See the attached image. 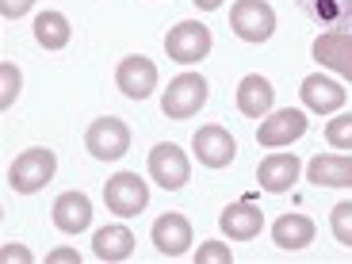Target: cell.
Here are the masks:
<instances>
[{
	"mask_svg": "<svg viewBox=\"0 0 352 264\" xmlns=\"http://www.w3.org/2000/svg\"><path fill=\"white\" fill-rule=\"evenodd\" d=\"M318 226L307 219V214H280L272 222V241L280 249H307L314 241Z\"/></svg>",
	"mask_w": 352,
	"mask_h": 264,
	"instance_id": "obj_19",
	"label": "cell"
},
{
	"mask_svg": "<svg viewBox=\"0 0 352 264\" xmlns=\"http://www.w3.org/2000/svg\"><path fill=\"white\" fill-rule=\"evenodd\" d=\"M329 230H333V238L337 245H349L352 249V203H337L333 214H329Z\"/></svg>",
	"mask_w": 352,
	"mask_h": 264,
	"instance_id": "obj_23",
	"label": "cell"
},
{
	"mask_svg": "<svg viewBox=\"0 0 352 264\" xmlns=\"http://www.w3.org/2000/svg\"><path fill=\"white\" fill-rule=\"evenodd\" d=\"M302 134H307V111L283 107V111L264 115L261 131H256V142H261L264 150H283V146H291V142H299Z\"/></svg>",
	"mask_w": 352,
	"mask_h": 264,
	"instance_id": "obj_8",
	"label": "cell"
},
{
	"mask_svg": "<svg viewBox=\"0 0 352 264\" xmlns=\"http://www.w3.org/2000/svg\"><path fill=\"white\" fill-rule=\"evenodd\" d=\"M92 253H96V261H126V256L134 253V234L126 226L96 230V238H92Z\"/></svg>",
	"mask_w": 352,
	"mask_h": 264,
	"instance_id": "obj_20",
	"label": "cell"
},
{
	"mask_svg": "<svg viewBox=\"0 0 352 264\" xmlns=\"http://www.w3.org/2000/svg\"><path fill=\"white\" fill-rule=\"evenodd\" d=\"M299 96H302V104L310 107V111H318V115H337L344 107V92L337 80H329V77H322V73H310L307 80L299 85Z\"/></svg>",
	"mask_w": 352,
	"mask_h": 264,
	"instance_id": "obj_14",
	"label": "cell"
},
{
	"mask_svg": "<svg viewBox=\"0 0 352 264\" xmlns=\"http://www.w3.org/2000/svg\"><path fill=\"white\" fill-rule=\"evenodd\" d=\"M58 173V157H54L46 146H35V150H23L8 168V188L19 195H35L38 188H46Z\"/></svg>",
	"mask_w": 352,
	"mask_h": 264,
	"instance_id": "obj_2",
	"label": "cell"
},
{
	"mask_svg": "<svg viewBox=\"0 0 352 264\" xmlns=\"http://www.w3.org/2000/svg\"><path fill=\"white\" fill-rule=\"evenodd\" d=\"M307 180L318 188H352V157H344V153H318L307 165Z\"/></svg>",
	"mask_w": 352,
	"mask_h": 264,
	"instance_id": "obj_18",
	"label": "cell"
},
{
	"mask_svg": "<svg viewBox=\"0 0 352 264\" xmlns=\"http://www.w3.org/2000/svg\"><path fill=\"white\" fill-rule=\"evenodd\" d=\"M150 238H153V245H157L161 256H184L188 249H192V222L176 211H165L153 222Z\"/></svg>",
	"mask_w": 352,
	"mask_h": 264,
	"instance_id": "obj_11",
	"label": "cell"
},
{
	"mask_svg": "<svg viewBox=\"0 0 352 264\" xmlns=\"http://www.w3.org/2000/svg\"><path fill=\"white\" fill-rule=\"evenodd\" d=\"M192 150H195V157H199V165H207V168H226L230 161L238 157V142L230 138L226 126L207 123V126H199V131H195Z\"/></svg>",
	"mask_w": 352,
	"mask_h": 264,
	"instance_id": "obj_9",
	"label": "cell"
},
{
	"mask_svg": "<svg viewBox=\"0 0 352 264\" xmlns=\"http://www.w3.org/2000/svg\"><path fill=\"white\" fill-rule=\"evenodd\" d=\"M195 264H234V253L222 241H203L199 253H195Z\"/></svg>",
	"mask_w": 352,
	"mask_h": 264,
	"instance_id": "obj_25",
	"label": "cell"
},
{
	"mask_svg": "<svg viewBox=\"0 0 352 264\" xmlns=\"http://www.w3.org/2000/svg\"><path fill=\"white\" fill-rule=\"evenodd\" d=\"M219 226L230 241H253L264 230V214L253 199H241V203H230L226 211L219 214Z\"/></svg>",
	"mask_w": 352,
	"mask_h": 264,
	"instance_id": "obj_12",
	"label": "cell"
},
{
	"mask_svg": "<svg viewBox=\"0 0 352 264\" xmlns=\"http://www.w3.org/2000/svg\"><path fill=\"white\" fill-rule=\"evenodd\" d=\"M195 8H203V12H214V8H222V0H192Z\"/></svg>",
	"mask_w": 352,
	"mask_h": 264,
	"instance_id": "obj_29",
	"label": "cell"
},
{
	"mask_svg": "<svg viewBox=\"0 0 352 264\" xmlns=\"http://www.w3.org/2000/svg\"><path fill=\"white\" fill-rule=\"evenodd\" d=\"M302 165L295 153H268V157L256 165V180H261L264 192H272V195H283L291 192V184L299 180Z\"/></svg>",
	"mask_w": 352,
	"mask_h": 264,
	"instance_id": "obj_13",
	"label": "cell"
},
{
	"mask_svg": "<svg viewBox=\"0 0 352 264\" xmlns=\"http://www.w3.org/2000/svg\"><path fill=\"white\" fill-rule=\"evenodd\" d=\"M272 104H276L272 80L261 77V73L241 77V85H238V111L245 115V119H264V115H272Z\"/></svg>",
	"mask_w": 352,
	"mask_h": 264,
	"instance_id": "obj_16",
	"label": "cell"
},
{
	"mask_svg": "<svg viewBox=\"0 0 352 264\" xmlns=\"http://www.w3.org/2000/svg\"><path fill=\"white\" fill-rule=\"evenodd\" d=\"M50 214H54V226L62 230V234H80L92 222V199L85 192H62L54 199Z\"/></svg>",
	"mask_w": 352,
	"mask_h": 264,
	"instance_id": "obj_17",
	"label": "cell"
},
{
	"mask_svg": "<svg viewBox=\"0 0 352 264\" xmlns=\"http://www.w3.org/2000/svg\"><path fill=\"white\" fill-rule=\"evenodd\" d=\"M0 256H4V261H19V264H31V261H35V256H31V249H27V245H16V241H8V245H4V249H0Z\"/></svg>",
	"mask_w": 352,
	"mask_h": 264,
	"instance_id": "obj_27",
	"label": "cell"
},
{
	"mask_svg": "<svg viewBox=\"0 0 352 264\" xmlns=\"http://www.w3.org/2000/svg\"><path fill=\"white\" fill-rule=\"evenodd\" d=\"M165 54L180 65L203 62V58L211 54V31L203 23H195V19H184V23H176L165 35Z\"/></svg>",
	"mask_w": 352,
	"mask_h": 264,
	"instance_id": "obj_6",
	"label": "cell"
},
{
	"mask_svg": "<svg viewBox=\"0 0 352 264\" xmlns=\"http://www.w3.org/2000/svg\"><path fill=\"white\" fill-rule=\"evenodd\" d=\"M46 261H50V264H80V256L73 253V249H54Z\"/></svg>",
	"mask_w": 352,
	"mask_h": 264,
	"instance_id": "obj_28",
	"label": "cell"
},
{
	"mask_svg": "<svg viewBox=\"0 0 352 264\" xmlns=\"http://www.w3.org/2000/svg\"><path fill=\"white\" fill-rule=\"evenodd\" d=\"M230 27L241 43H268L276 31V12L268 0H238L230 8Z\"/></svg>",
	"mask_w": 352,
	"mask_h": 264,
	"instance_id": "obj_4",
	"label": "cell"
},
{
	"mask_svg": "<svg viewBox=\"0 0 352 264\" xmlns=\"http://www.w3.org/2000/svg\"><path fill=\"white\" fill-rule=\"evenodd\" d=\"M150 176L165 192H176V188H184L192 180V161L176 142H161V146L150 150Z\"/></svg>",
	"mask_w": 352,
	"mask_h": 264,
	"instance_id": "obj_7",
	"label": "cell"
},
{
	"mask_svg": "<svg viewBox=\"0 0 352 264\" xmlns=\"http://www.w3.org/2000/svg\"><path fill=\"white\" fill-rule=\"evenodd\" d=\"M35 8V0H0V16L4 19H19Z\"/></svg>",
	"mask_w": 352,
	"mask_h": 264,
	"instance_id": "obj_26",
	"label": "cell"
},
{
	"mask_svg": "<svg viewBox=\"0 0 352 264\" xmlns=\"http://www.w3.org/2000/svg\"><path fill=\"white\" fill-rule=\"evenodd\" d=\"M203 104H207V77H203V73H180V77H173L168 88L161 92V111H165V119H173V123H184V119L199 115Z\"/></svg>",
	"mask_w": 352,
	"mask_h": 264,
	"instance_id": "obj_1",
	"label": "cell"
},
{
	"mask_svg": "<svg viewBox=\"0 0 352 264\" xmlns=\"http://www.w3.org/2000/svg\"><path fill=\"white\" fill-rule=\"evenodd\" d=\"M104 203H107V211L119 214V219H134V214L146 211L150 188H146V180L138 173H115L104 184Z\"/></svg>",
	"mask_w": 352,
	"mask_h": 264,
	"instance_id": "obj_3",
	"label": "cell"
},
{
	"mask_svg": "<svg viewBox=\"0 0 352 264\" xmlns=\"http://www.w3.org/2000/svg\"><path fill=\"white\" fill-rule=\"evenodd\" d=\"M314 62H322L326 69H333L337 77L352 80V35L344 31H326L314 38Z\"/></svg>",
	"mask_w": 352,
	"mask_h": 264,
	"instance_id": "obj_15",
	"label": "cell"
},
{
	"mask_svg": "<svg viewBox=\"0 0 352 264\" xmlns=\"http://www.w3.org/2000/svg\"><path fill=\"white\" fill-rule=\"evenodd\" d=\"M69 19L62 16V12H43V16L35 19V43L43 46V50H65L69 46Z\"/></svg>",
	"mask_w": 352,
	"mask_h": 264,
	"instance_id": "obj_21",
	"label": "cell"
},
{
	"mask_svg": "<svg viewBox=\"0 0 352 264\" xmlns=\"http://www.w3.org/2000/svg\"><path fill=\"white\" fill-rule=\"evenodd\" d=\"M19 88H23V77H19V65L16 62H0V107L8 111L16 104Z\"/></svg>",
	"mask_w": 352,
	"mask_h": 264,
	"instance_id": "obj_22",
	"label": "cell"
},
{
	"mask_svg": "<svg viewBox=\"0 0 352 264\" xmlns=\"http://www.w3.org/2000/svg\"><path fill=\"white\" fill-rule=\"evenodd\" d=\"M85 146L96 161H119L131 150V126L119 115H104V119H96V123L88 126Z\"/></svg>",
	"mask_w": 352,
	"mask_h": 264,
	"instance_id": "obj_5",
	"label": "cell"
},
{
	"mask_svg": "<svg viewBox=\"0 0 352 264\" xmlns=\"http://www.w3.org/2000/svg\"><path fill=\"white\" fill-rule=\"evenodd\" d=\"M115 85H119V92H123L126 100H146V96H153V88H157V65H153L150 58H142V54H131V58H123L119 69H115Z\"/></svg>",
	"mask_w": 352,
	"mask_h": 264,
	"instance_id": "obj_10",
	"label": "cell"
},
{
	"mask_svg": "<svg viewBox=\"0 0 352 264\" xmlns=\"http://www.w3.org/2000/svg\"><path fill=\"white\" fill-rule=\"evenodd\" d=\"M326 142L333 146V150H352V111L329 119L326 123Z\"/></svg>",
	"mask_w": 352,
	"mask_h": 264,
	"instance_id": "obj_24",
	"label": "cell"
}]
</instances>
